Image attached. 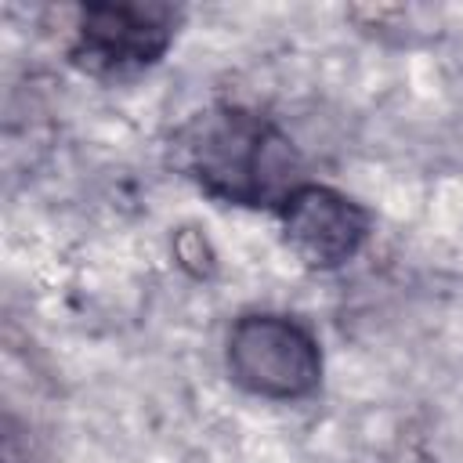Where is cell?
<instances>
[{"label":"cell","instance_id":"cell-1","mask_svg":"<svg viewBox=\"0 0 463 463\" xmlns=\"http://www.w3.org/2000/svg\"><path fill=\"white\" fill-rule=\"evenodd\" d=\"M174 166L210 199L232 206H282L300 188V152L260 112L242 105H210L188 116L170 141Z\"/></svg>","mask_w":463,"mask_h":463},{"label":"cell","instance_id":"cell-2","mask_svg":"<svg viewBox=\"0 0 463 463\" xmlns=\"http://www.w3.org/2000/svg\"><path fill=\"white\" fill-rule=\"evenodd\" d=\"M224 365L246 394L268 402H300L322 383V347L315 333L275 311H253L232 322Z\"/></svg>","mask_w":463,"mask_h":463},{"label":"cell","instance_id":"cell-3","mask_svg":"<svg viewBox=\"0 0 463 463\" xmlns=\"http://www.w3.org/2000/svg\"><path fill=\"white\" fill-rule=\"evenodd\" d=\"M177 25L181 7L170 4H83L69 40V61L98 80H127L170 51Z\"/></svg>","mask_w":463,"mask_h":463},{"label":"cell","instance_id":"cell-4","mask_svg":"<svg viewBox=\"0 0 463 463\" xmlns=\"http://www.w3.org/2000/svg\"><path fill=\"white\" fill-rule=\"evenodd\" d=\"M279 221L286 246L297 253L300 264L315 271H333L347 264L365 246L373 224L369 210L358 206L351 195L311 181H304L282 199Z\"/></svg>","mask_w":463,"mask_h":463}]
</instances>
